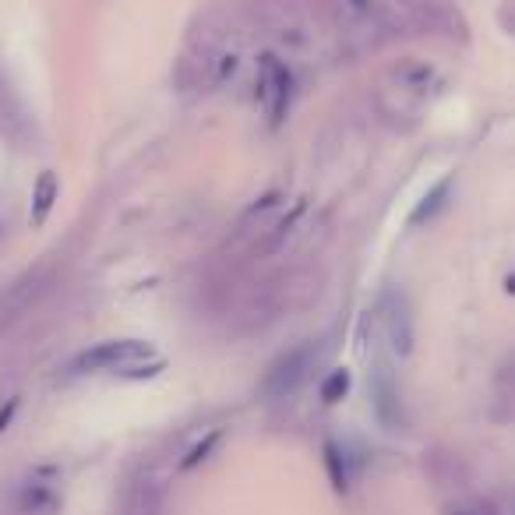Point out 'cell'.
Here are the masks:
<instances>
[{
	"instance_id": "obj_12",
	"label": "cell",
	"mask_w": 515,
	"mask_h": 515,
	"mask_svg": "<svg viewBox=\"0 0 515 515\" xmlns=\"http://www.w3.org/2000/svg\"><path fill=\"white\" fill-rule=\"evenodd\" d=\"M445 515H477V512H470V508H448Z\"/></svg>"
},
{
	"instance_id": "obj_6",
	"label": "cell",
	"mask_w": 515,
	"mask_h": 515,
	"mask_svg": "<svg viewBox=\"0 0 515 515\" xmlns=\"http://www.w3.org/2000/svg\"><path fill=\"white\" fill-rule=\"evenodd\" d=\"M448 195H452V177H441L438 184H434L431 191H427V195L420 198L417 209L410 212V226H424V223H431V219L438 216L441 209H445Z\"/></svg>"
},
{
	"instance_id": "obj_11",
	"label": "cell",
	"mask_w": 515,
	"mask_h": 515,
	"mask_svg": "<svg viewBox=\"0 0 515 515\" xmlns=\"http://www.w3.org/2000/svg\"><path fill=\"white\" fill-rule=\"evenodd\" d=\"M15 410H18V399H11L8 403V410H0V431L11 424V417H15Z\"/></svg>"
},
{
	"instance_id": "obj_1",
	"label": "cell",
	"mask_w": 515,
	"mask_h": 515,
	"mask_svg": "<svg viewBox=\"0 0 515 515\" xmlns=\"http://www.w3.org/2000/svg\"><path fill=\"white\" fill-rule=\"evenodd\" d=\"M290 99H293V75L283 60L265 53L258 60V103H262L269 127H279L290 113Z\"/></svg>"
},
{
	"instance_id": "obj_3",
	"label": "cell",
	"mask_w": 515,
	"mask_h": 515,
	"mask_svg": "<svg viewBox=\"0 0 515 515\" xmlns=\"http://www.w3.org/2000/svg\"><path fill=\"white\" fill-rule=\"evenodd\" d=\"M145 357H152L149 343H138V339H113V343H99L96 350L82 353L78 367L82 371H117L124 374L131 364H142Z\"/></svg>"
},
{
	"instance_id": "obj_9",
	"label": "cell",
	"mask_w": 515,
	"mask_h": 515,
	"mask_svg": "<svg viewBox=\"0 0 515 515\" xmlns=\"http://www.w3.org/2000/svg\"><path fill=\"white\" fill-rule=\"evenodd\" d=\"M350 392V371H332L329 378L321 381V403H339Z\"/></svg>"
},
{
	"instance_id": "obj_10",
	"label": "cell",
	"mask_w": 515,
	"mask_h": 515,
	"mask_svg": "<svg viewBox=\"0 0 515 515\" xmlns=\"http://www.w3.org/2000/svg\"><path fill=\"white\" fill-rule=\"evenodd\" d=\"M219 441H223V434H219V431L205 434V438L198 441V445L191 448V452H187L184 459H180V470H195L198 463H205V459H209V452H212V448L219 445Z\"/></svg>"
},
{
	"instance_id": "obj_7",
	"label": "cell",
	"mask_w": 515,
	"mask_h": 515,
	"mask_svg": "<svg viewBox=\"0 0 515 515\" xmlns=\"http://www.w3.org/2000/svg\"><path fill=\"white\" fill-rule=\"evenodd\" d=\"M60 195V184H57V173H39L36 180V191H32V226H43L46 216H50L53 202Z\"/></svg>"
},
{
	"instance_id": "obj_8",
	"label": "cell",
	"mask_w": 515,
	"mask_h": 515,
	"mask_svg": "<svg viewBox=\"0 0 515 515\" xmlns=\"http://www.w3.org/2000/svg\"><path fill=\"white\" fill-rule=\"evenodd\" d=\"M325 466H329L332 487H336V491H346V487H350V480H353L346 448L336 445V441H325Z\"/></svg>"
},
{
	"instance_id": "obj_4",
	"label": "cell",
	"mask_w": 515,
	"mask_h": 515,
	"mask_svg": "<svg viewBox=\"0 0 515 515\" xmlns=\"http://www.w3.org/2000/svg\"><path fill=\"white\" fill-rule=\"evenodd\" d=\"M311 360H314L311 346H297V350H290L286 357H279L276 364L269 367V374H265L262 392L269 399L293 396V392H297L300 385H304L307 371H311Z\"/></svg>"
},
{
	"instance_id": "obj_13",
	"label": "cell",
	"mask_w": 515,
	"mask_h": 515,
	"mask_svg": "<svg viewBox=\"0 0 515 515\" xmlns=\"http://www.w3.org/2000/svg\"><path fill=\"white\" fill-rule=\"evenodd\" d=\"M508 293H515V279H508Z\"/></svg>"
},
{
	"instance_id": "obj_5",
	"label": "cell",
	"mask_w": 515,
	"mask_h": 515,
	"mask_svg": "<svg viewBox=\"0 0 515 515\" xmlns=\"http://www.w3.org/2000/svg\"><path fill=\"white\" fill-rule=\"evenodd\" d=\"M371 406L374 417L389 431H399L403 427V396H399V381L392 378V371L385 364H374L371 371Z\"/></svg>"
},
{
	"instance_id": "obj_2",
	"label": "cell",
	"mask_w": 515,
	"mask_h": 515,
	"mask_svg": "<svg viewBox=\"0 0 515 515\" xmlns=\"http://www.w3.org/2000/svg\"><path fill=\"white\" fill-rule=\"evenodd\" d=\"M381 329H385V343L399 360L413 353V311L403 290H389L381 297Z\"/></svg>"
}]
</instances>
